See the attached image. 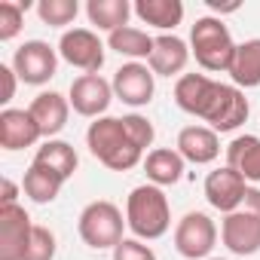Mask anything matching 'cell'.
<instances>
[{"instance_id":"7","label":"cell","mask_w":260,"mask_h":260,"mask_svg":"<svg viewBox=\"0 0 260 260\" xmlns=\"http://www.w3.org/2000/svg\"><path fill=\"white\" fill-rule=\"evenodd\" d=\"M217 223L205 211H187L175 223V251L184 260H208L217 245Z\"/></svg>"},{"instance_id":"8","label":"cell","mask_w":260,"mask_h":260,"mask_svg":"<svg viewBox=\"0 0 260 260\" xmlns=\"http://www.w3.org/2000/svg\"><path fill=\"white\" fill-rule=\"evenodd\" d=\"M13 71L25 86H46L58 74V46L46 40H25L13 52Z\"/></svg>"},{"instance_id":"18","label":"cell","mask_w":260,"mask_h":260,"mask_svg":"<svg viewBox=\"0 0 260 260\" xmlns=\"http://www.w3.org/2000/svg\"><path fill=\"white\" fill-rule=\"evenodd\" d=\"M31 166H37V169H43V172H49V175H55L58 181L68 184V181L77 175L80 156H77L74 144H68V141H61V138H49V141H43V144L37 147Z\"/></svg>"},{"instance_id":"26","label":"cell","mask_w":260,"mask_h":260,"mask_svg":"<svg viewBox=\"0 0 260 260\" xmlns=\"http://www.w3.org/2000/svg\"><path fill=\"white\" fill-rule=\"evenodd\" d=\"M34 13L49 28H68L80 16V4L77 0H40V4L34 7Z\"/></svg>"},{"instance_id":"20","label":"cell","mask_w":260,"mask_h":260,"mask_svg":"<svg viewBox=\"0 0 260 260\" xmlns=\"http://www.w3.org/2000/svg\"><path fill=\"white\" fill-rule=\"evenodd\" d=\"M226 166L236 169L251 187L260 184V135H236L226 144Z\"/></svg>"},{"instance_id":"24","label":"cell","mask_w":260,"mask_h":260,"mask_svg":"<svg viewBox=\"0 0 260 260\" xmlns=\"http://www.w3.org/2000/svg\"><path fill=\"white\" fill-rule=\"evenodd\" d=\"M153 40L144 28H135V25H125L113 34H107V49H113L116 55L128 58V61H147L150 52H153Z\"/></svg>"},{"instance_id":"22","label":"cell","mask_w":260,"mask_h":260,"mask_svg":"<svg viewBox=\"0 0 260 260\" xmlns=\"http://www.w3.org/2000/svg\"><path fill=\"white\" fill-rule=\"evenodd\" d=\"M132 13L135 10H132L128 0H89L86 4L89 25H95V31H104V34H113V31L125 28Z\"/></svg>"},{"instance_id":"15","label":"cell","mask_w":260,"mask_h":260,"mask_svg":"<svg viewBox=\"0 0 260 260\" xmlns=\"http://www.w3.org/2000/svg\"><path fill=\"white\" fill-rule=\"evenodd\" d=\"M37 141H43V135H40V125L34 122L31 110H22V107L0 110V147L7 153L34 147Z\"/></svg>"},{"instance_id":"30","label":"cell","mask_w":260,"mask_h":260,"mask_svg":"<svg viewBox=\"0 0 260 260\" xmlns=\"http://www.w3.org/2000/svg\"><path fill=\"white\" fill-rule=\"evenodd\" d=\"M0 80H4V95H0V104H10L16 98V86L22 83L13 71V64H0Z\"/></svg>"},{"instance_id":"10","label":"cell","mask_w":260,"mask_h":260,"mask_svg":"<svg viewBox=\"0 0 260 260\" xmlns=\"http://www.w3.org/2000/svg\"><path fill=\"white\" fill-rule=\"evenodd\" d=\"M113 95L116 101L128 107H147L156 95V74L147 68V61H125L113 74Z\"/></svg>"},{"instance_id":"3","label":"cell","mask_w":260,"mask_h":260,"mask_svg":"<svg viewBox=\"0 0 260 260\" xmlns=\"http://www.w3.org/2000/svg\"><path fill=\"white\" fill-rule=\"evenodd\" d=\"M125 226L141 242H156L172 230V205L162 187L138 184L125 199Z\"/></svg>"},{"instance_id":"4","label":"cell","mask_w":260,"mask_h":260,"mask_svg":"<svg viewBox=\"0 0 260 260\" xmlns=\"http://www.w3.org/2000/svg\"><path fill=\"white\" fill-rule=\"evenodd\" d=\"M236 40L223 19L217 16H202L190 28V52L196 64L208 74H230L233 58H236Z\"/></svg>"},{"instance_id":"32","label":"cell","mask_w":260,"mask_h":260,"mask_svg":"<svg viewBox=\"0 0 260 260\" xmlns=\"http://www.w3.org/2000/svg\"><path fill=\"white\" fill-rule=\"evenodd\" d=\"M208 260H230V257H208Z\"/></svg>"},{"instance_id":"12","label":"cell","mask_w":260,"mask_h":260,"mask_svg":"<svg viewBox=\"0 0 260 260\" xmlns=\"http://www.w3.org/2000/svg\"><path fill=\"white\" fill-rule=\"evenodd\" d=\"M248 187H251V184H248L236 169H230V166H220V169L208 172V178H205V184H202L208 205H211L214 211H220V214H230V211L242 208Z\"/></svg>"},{"instance_id":"27","label":"cell","mask_w":260,"mask_h":260,"mask_svg":"<svg viewBox=\"0 0 260 260\" xmlns=\"http://www.w3.org/2000/svg\"><path fill=\"white\" fill-rule=\"evenodd\" d=\"M31 4H19V0H0V43H10L22 34L25 13Z\"/></svg>"},{"instance_id":"31","label":"cell","mask_w":260,"mask_h":260,"mask_svg":"<svg viewBox=\"0 0 260 260\" xmlns=\"http://www.w3.org/2000/svg\"><path fill=\"white\" fill-rule=\"evenodd\" d=\"M19 184L16 181H10V178H4L0 181V208H7V205H19Z\"/></svg>"},{"instance_id":"14","label":"cell","mask_w":260,"mask_h":260,"mask_svg":"<svg viewBox=\"0 0 260 260\" xmlns=\"http://www.w3.org/2000/svg\"><path fill=\"white\" fill-rule=\"evenodd\" d=\"M175 150L190 166H211L220 156V135L202 122H193V125H184L178 132Z\"/></svg>"},{"instance_id":"28","label":"cell","mask_w":260,"mask_h":260,"mask_svg":"<svg viewBox=\"0 0 260 260\" xmlns=\"http://www.w3.org/2000/svg\"><path fill=\"white\" fill-rule=\"evenodd\" d=\"M58 251V239L49 226H34L31 233V245L25 251V260H55Z\"/></svg>"},{"instance_id":"2","label":"cell","mask_w":260,"mask_h":260,"mask_svg":"<svg viewBox=\"0 0 260 260\" xmlns=\"http://www.w3.org/2000/svg\"><path fill=\"white\" fill-rule=\"evenodd\" d=\"M175 104L184 113L202 119L217 135L236 132L251 113V104L239 86L211 80L208 74H184L175 83Z\"/></svg>"},{"instance_id":"13","label":"cell","mask_w":260,"mask_h":260,"mask_svg":"<svg viewBox=\"0 0 260 260\" xmlns=\"http://www.w3.org/2000/svg\"><path fill=\"white\" fill-rule=\"evenodd\" d=\"M34 226L25 205L0 208V260H25Z\"/></svg>"},{"instance_id":"19","label":"cell","mask_w":260,"mask_h":260,"mask_svg":"<svg viewBox=\"0 0 260 260\" xmlns=\"http://www.w3.org/2000/svg\"><path fill=\"white\" fill-rule=\"evenodd\" d=\"M184 156L175 150V147H153L147 156H144V175H147V184H156V187H175L181 178H184Z\"/></svg>"},{"instance_id":"25","label":"cell","mask_w":260,"mask_h":260,"mask_svg":"<svg viewBox=\"0 0 260 260\" xmlns=\"http://www.w3.org/2000/svg\"><path fill=\"white\" fill-rule=\"evenodd\" d=\"M61 187H64V181H58L55 175H49V172H43V169H37V166H28L25 181H22V193H25L31 202H37V205L55 202L58 193H61Z\"/></svg>"},{"instance_id":"1","label":"cell","mask_w":260,"mask_h":260,"mask_svg":"<svg viewBox=\"0 0 260 260\" xmlns=\"http://www.w3.org/2000/svg\"><path fill=\"white\" fill-rule=\"evenodd\" d=\"M153 141L156 128L141 113L101 116L86 128L89 153L110 172H132L135 166H144V156L150 153L147 147H153Z\"/></svg>"},{"instance_id":"5","label":"cell","mask_w":260,"mask_h":260,"mask_svg":"<svg viewBox=\"0 0 260 260\" xmlns=\"http://www.w3.org/2000/svg\"><path fill=\"white\" fill-rule=\"evenodd\" d=\"M220 242L236 257H254L260 251V190L248 187L242 208L223 214Z\"/></svg>"},{"instance_id":"29","label":"cell","mask_w":260,"mask_h":260,"mask_svg":"<svg viewBox=\"0 0 260 260\" xmlns=\"http://www.w3.org/2000/svg\"><path fill=\"white\" fill-rule=\"evenodd\" d=\"M113 260H156V251L141 242V239H122L116 248H113Z\"/></svg>"},{"instance_id":"9","label":"cell","mask_w":260,"mask_h":260,"mask_svg":"<svg viewBox=\"0 0 260 260\" xmlns=\"http://www.w3.org/2000/svg\"><path fill=\"white\" fill-rule=\"evenodd\" d=\"M104 43L92 28H68L58 40V58L83 74H98L104 68Z\"/></svg>"},{"instance_id":"6","label":"cell","mask_w":260,"mask_h":260,"mask_svg":"<svg viewBox=\"0 0 260 260\" xmlns=\"http://www.w3.org/2000/svg\"><path fill=\"white\" fill-rule=\"evenodd\" d=\"M122 230H125V214L110 199L89 202L77 217V233H80L83 245L92 251H113L125 239Z\"/></svg>"},{"instance_id":"23","label":"cell","mask_w":260,"mask_h":260,"mask_svg":"<svg viewBox=\"0 0 260 260\" xmlns=\"http://www.w3.org/2000/svg\"><path fill=\"white\" fill-rule=\"evenodd\" d=\"M230 80L242 92L260 86V37H251V40H245V43L236 46V58H233V68H230Z\"/></svg>"},{"instance_id":"11","label":"cell","mask_w":260,"mask_h":260,"mask_svg":"<svg viewBox=\"0 0 260 260\" xmlns=\"http://www.w3.org/2000/svg\"><path fill=\"white\" fill-rule=\"evenodd\" d=\"M113 83L104 80L101 74H80L74 83H71V92H68V101L74 107V113L86 116V119H101L107 116V107L113 101Z\"/></svg>"},{"instance_id":"16","label":"cell","mask_w":260,"mask_h":260,"mask_svg":"<svg viewBox=\"0 0 260 260\" xmlns=\"http://www.w3.org/2000/svg\"><path fill=\"white\" fill-rule=\"evenodd\" d=\"M190 58H193V52H190L187 40H181L178 34H159L153 40V52L147 58V68L156 77H169V80L175 77V80H181L184 71H187V64H190Z\"/></svg>"},{"instance_id":"21","label":"cell","mask_w":260,"mask_h":260,"mask_svg":"<svg viewBox=\"0 0 260 260\" xmlns=\"http://www.w3.org/2000/svg\"><path fill=\"white\" fill-rule=\"evenodd\" d=\"M132 10L144 25H150L162 34H175V28L184 22V4L181 0H135Z\"/></svg>"},{"instance_id":"17","label":"cell","mask_w":260,"mask_h":260,"mask_svg":"<svg viewBox=\"0 0 260 260\" xmlns=\"http://www.w3.org/2000/svg\"><path fill=\"white\" fill-rule=\"evenodd\" d=\"M31 116H34V122L40 125V135H43V141H49V138H55L61 128L68 125V116H71V101H68V95H61V92H40L34 101H31Z\"/></svg>"}]
</instances>
